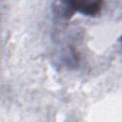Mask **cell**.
I'll return each instance as SVG.
<instances>
[{
  "label": "cell",
  "mask_w": 122,
  "mask_h": 122,
  "mask_svg": "<svg viewBox=\"0 0 122 122\" xmlns=\"http://www.w3.org/2000/svg\"><path fill=\"white\" fill-rule=\"evenodd\" d=\"M68 10L78 11L85 15H95L97 14L103 5L104 0H61Z\"/></svg>",
  "instance_id": "6da1fadb"
}]
</instances>
